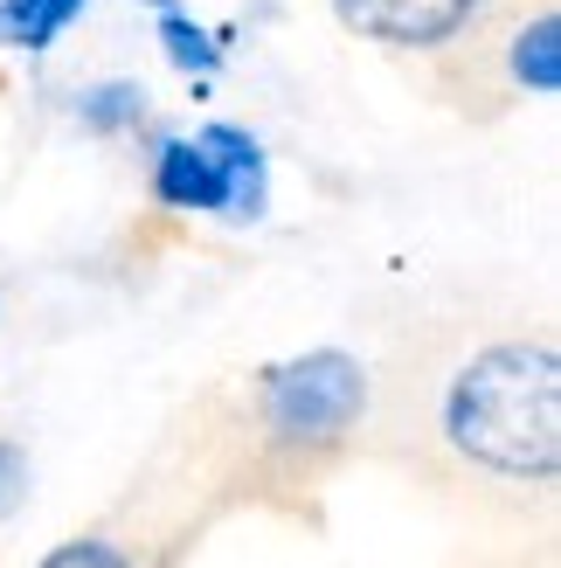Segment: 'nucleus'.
<instances>
[{
  "label": "nucleus",
  "instance_id": "obj_1",
  "mask_svg": "<svg viewBox=\"0 0 561 568\" xmlns=\"http://www.w3.org/2000/svg\"><path fill=\"white\" fill-rule=\"evenodd\" d=\"M443 437L458 458L499 478H554L561 465V361L554 347H507L471 354L443 388Z\"/></svg>",
  "mask_w": 561,
  "mask_h": 568
},
{
  "label": "nucleus",
  "instance_id": "obj_2",
  "mask_svg": "<svg viewBox=\"0 0 561 568\" xmlns=\"http://www.w3.org/2000/svg\"><path fill=\"white\" fill-rule=\"evenodd\" d=\"M257 409L271 423L277 444H340L360 416H368V367H360L347 347H313L292 354L257 375Z\"/></svg>",
  "mask_w": 561,
  "mask_h": 568
},
{
  "label": "nucleus",
  "instance_id": "obj_3",
  "mask_svg": "<svg viewBox=\"0 0 561 568\" xmlns=\"http://www.w3.org/2000/svg\"><path fill=\"white\" fill-rule=\"evenodd\" d=\"M479 14L486 0H333V21L381 49H443Z\"/></svg>",
  "mask_w": 561,
  "mask_h": 568
},
{
  "label": "nucleus",
  "instance_id": "obj_4",
  "mask_svg": "<svg viewBox=\"0 0 561 568\" xmlns=\"http://www.w3.org/2000/svg\"><path fill=\"white\" fill-rule=\"evenodd\" d=\"M153 194L160 209H181V215H230V181H222L215 153L194 132H174L153 146Z\"/></svg>",
  "mask_w": 561,
  "mask_h": 568
},
{
  "label": "nucleus",
  "instance_id": "obj_5",
  "mask_svg": "<svg viewBox=\"0 0 561 568\" xmlns=\"http://www.w3.org/2000/svg\"><path fill=\"white\" fill-rule=\"evenodd\" d=\"M194 139L215 153L222 181H230V222H264L271 215V153H264V139L243 132V125H222V119L202 125Z\"/></svg>",
  "mask_w": 561,
  "mask_h": 568
},
{
  "label": "nucleus",
  "instance_id": "obj_6",
  "mask_svg": "<svg viewBox=\"0 0 561 568\" xmlns=\"http://www.w3.org/2000/svg\"><path fill=\"white\" fill-rule=\"evenodd\" d=\"M146 8L160 14V28H153L160 55H166V63H174L181 77H215V70H222V55H230V28L194 21L181 0H146Z\"/></svg>",
  "mask_w": 561,
  "mask_h": 568
},
{
  "label": "nucleus",
  "instance_id": "obj_7",
  "mask_svg": "<svg viewBox=\"0 0 561 568\" xmlns=\"http://www.w3.org/2000/svg\"><path fill=\"white\" fill-rule=\"evenodd\" d=\"M83 8H91V0H0V49L49 55Z\"/></svg>",
  "mask_w": 561,
  "mask_h": 568
},
{
  "label": "nucleus",
  "instance_id": "obj_8",
  "mask_svg": "<svg viewBox=\"0 0 561 568\" xmlns=\"http://www.w3.org/2000/svg\"><path fill=\"white\" fill-rule=\"evenodd\" d=\"M146 111H153V98H146V83H132V77H104V83H91V91H76V125L98 132V139L139 132Z\"/></svg>",
  "mask_w": 561,
  "mask_h": 568
},
{
  "label": "nucleus",
  "instance_id": "obj_9",
  "mask_svg": "<svg viewBox=\"0 0 561 568\" xmlns=\"http://www.w3.org/2000/svg\"><path fill=\"white\" fill-rule=\"evenodd\" d=\"M507 70H513L520 91H534V98L561 91V14H534L520 28L513 49H507Z\"/></svg>",
  "mask_w": 561,
  "mask_h": 568
},
{
  "label": "nucleus",
  "instance_id": "obj_10",
  "mask_svg": "<svg viewBox=\"0 0 561 568\" xmlns=\"http://www.w3.org/2000/svg\"><path fill=\"white\" fill-rule=\"evenodd\" d=\"M28 486H35V465H28V450H21L14 437H0V520L21 514Z\"/></svg>",
  "mask_w": 561,
  "mask_h": 568
},
{
  "label": "nucleus",
  "instance_id": "obj_11",
  "mask_svg": "<svg viewBox=\"0 0 561 568\" xmlns=\"http://www.w3.org/2000/svg\"><path fill=\"white\" fill-rule=\"evenodd\" d=\"M35 568H132V555L111 548V541H63V548H49Z\"/></svg>",
  "mask_w": 561,
  "mask_h": 568
}]
</instances>
